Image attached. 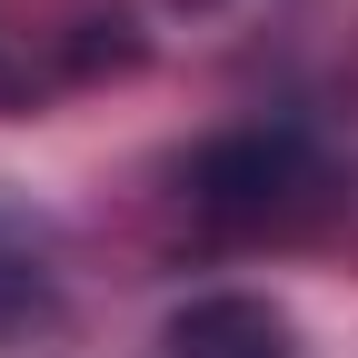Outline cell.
<instances>
[{
    "label": "cell",
    "mask_w": 358,
    "mask_h": 358,
    "mask_svg": "<svg viewBox=\"0 0 358 358\" xmlns=\"http://www.w3.org/2000/svg\"><path fill=\"white\" fill-rule=\"evenodd\" d=\"M159 358H299V348H289V319L268 299L219 289V299H189L159 329Z\"/></svg>",
    "instance_id": "cell-2"
},
{
    "label": "cell",
    "mask_w": 358,
    "mask_h": 358,
    "mask_svg": "<svg viewBox=\"0 0 358 358\" xmlns=\"http://www.w3.org/2000/svg\"><path fill=\"white\" fill-rule=\"evenodd\" d=\"M319 199V159H308L299 129H229L189 159V209L219 229H268Z\"/></svg>",
    "instance_id": "cell-1"
}]
</instances>
